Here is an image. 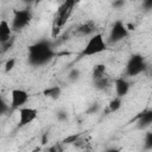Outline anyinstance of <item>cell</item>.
<instances>
[{"mask_svg":"<svg viewBox=\"0 0 152 152\" xmlns=\"http://www.w3.org/2000/svg\"><path fill=\"white\" fill-rule=\"evenodd\" d=\"M56 56V51L50 40H39L28 46L27 63L32 66H43L50 63Z\"/></svg>","mask_w":152,"mask_h":152,"instance_id":"cell-1","label":"cell"},{"mask_svg":"<svg viewBox=\"0 0 152 152\" xmlns=\"http://www.w3.org/2000/svg\"><path fill=\"white\" fill-rule=\"evenodd\" d=\"M76 5V1L74 0H66L64 2H62L59 5V7L57 8L55 15H53V20H52V37L56 38L59 32L62 31L63 26L66 24V21L70 19L74 7Z\"/></svg>","mask_w":152,"mask_h":152,"instance_id":"cell-2","label":"cell"},{"mask_svg":"<svg viewBox=\"0 0 152 152\" xmlns=\"http://www.w3.org/2000/svg\"><path fill=\"white\" fill-rule=\"evenodd\" d=\"M106 49H107V44L103 39V36L101 33H95L89 38L88 43L86 44V46L81 52V56H94L103 52Z\"/></svg>","mask_w":152,"mask_h":152,"instance_id":"cell-3","label":"cell"},{"mask_svg":"<svg viewBox=\"0 0 152 152\" xmlns=\"http://www.w3.org/2000/svg\"><path fill=\"white\" fill-rule=\"evenodd\" d=\"M147 68L146 61L140 53H133L129 56L127 64H126V75L129 77L138 76L139 74L144 72Z\"/></svg>","mask_w":152,"mask_h":152,"instance_id":"cell-4","label":"cell"},{"mask_svg":"<svg viewBox=\"0 0 152 152\" xmlns=\"http://www.w3.org/2000/svg\"><path fill=\"white\" fill-rule=\"evenodd\" d=\"M32 19V11L28 8H23V10H17L14 11V15L12 19L11 28L12 31H20L25 28Z\"/></svg>","mask_w":152,"mask_h":152,"instance_id":"cell-5","label":"cell"},{"mask_svg":"<svg viewBox=\"0 0 152 152\" xmlns=\"http://www.w3.org/2000/svg\"><path fill=\"white\" fill-rule=\"evenodd\" d=\"M128 34H129L128 27L124 24V21L122 20H116L112 25V28H110V32H109V37H108V42L112 43V44L121 42L125 38H127Z\"/></svg>","mask_w":152,"mask_h":152,"instance_id":"cell-6","label":"cell"},{"mask_svg":"<svg viewBox=\"0 0 152 152\" xmlns=\"http://www.w3.org/2000/svg\"><path fill=\"white\" fill-rule=\"evenodd\" d=\"M18 127H25L28 124L33 122L37 116H38V112L36 108H31V107H21L18 109Z\"/></svg>","mask_w":152,"mask_h":152,"instance_id":"cell-7","label":"cell"},{"mask_svg":"<svg viewBox=\"0 0 152 152\" xmlns=\"http://www.w3.org/2000/svg\"><path fill=\"white\" fill-rule=\"evenodd\" d=\"M30 95L24 89H13L11 93V108L19 109L24 107V104L28 101Z\"/></svg>","mask_w":152,"mask_h":152,"instance_id":"cell-8","label":"cell"},{"mask_svg":"<svg viewBox=\"0 0 152 152\" xmlns=\"http://www.w3.org/2000/svg\"><path fill=\"white\" fill-rule=\"evenodd\" d=\"M96 31H97V24L94 20H87L77 27L76 33L83 37H88V36L91 37L96 33Z\"/></svg>","mask_w":152,"mask_h":152,"instance_id":"cell-9","label":"cell"},{"mask_svg":"<svg viewBox=\"0 0 152 152\" xmlns=\"http://www.w3.org/2000/svg\"><path fill=\"white\" fill-rule=\"evenodd\" d=\"M151 122H152V109H150V108L142 110L137 116V128L138 129H146L147 127H150Z\"/></svg>","mask_w":152,"mask_h":152,"instance_id":"cell-10","label":"cell"},{"mask_svg":"<svg viewBox=\"0 0 152 152\" xmlns=\"http://www.w3.org/2000/svg\"><path fill=\"white\" fill-rule=\"evenodd\" d=\"M114 87H115V93L118 97H124L125 95H127V93L129 91L131 84L125 78V77H118L114 80Z\"/></svg>","mask_w":152,"mask_h":152,"instance_id":"cell-11","label":"cell"},{"mask_svg":"<svg viewBox=\"0 0 152 152\" xmlns=\"http://www.w3.org/2000/svg\"><path fill=\"white\" fill-rule=\"evenodd\" d=\"M12 28H11V25L7 23V20L2 19L0 20V44L10 40L13 36H12Z\"/></svg>","mask_w":152,"mask_h":152,"instance_id":"cell-12","label":"cell"},{"mask_svg":"<svg viewBox=\"0 0 152 152\" xmlns=\"http://www.w3.org/2000/svg\"><path fill=\"white\" fill-rule=\"evenodd\" d=\"M107 66L102 63H99V64H95L94 68H93V71H91V78L93 81H96V80H100L104 76H107Z\"/></svg>","mask_w":152,"mask_h":152,"instance_id":"cell-13","label":"cell"},{"mask_svg":"<svg viewBox=\"0 0 152 152\" xmlns=\"http://www.w3.org/2000/svg\"><path fill=\"white\" fill-rule=\"evenodd\" d=\"M43 95L45 97H49V99H52V100H57L62 95V88L58 87V86L49 87V88H46V89L43 90Z\"/></svg>","mask_w":152,"mask_h":152,"instance_id":"cell-14","label":"cell"},{"mask_svg":"<svg viewBox=\"0 0 152 152\" xmlns=\"http://www.w3.org/2000/svg\"><path fill=\"white\" fill-rule=\"evenodd\" d=\"M93 84H94V88L97 89V90H106L110 87L112 84V78L109 77V75L100 78V80H96V81H93Z\"/></svg>","mask_w":152,"mask_h":152,"instance_id":"cell-15","label":"cell"},{"mask_svg":"<svg viewBox=\"0 0 152 152\" xmlns=\"http://www.w3.org/2000/svg\"><path fill=\"white\" fill-rule=\"evenodd\" d=\"M122 106V101H121V97H118L115 96L113 100H110V102L108 103V112L109 113H115L118 112Z\"/></svg>","mask_w":152,"mask_h":152,"instance_id":"cell-16","label":"cell"},{"mask_svg":"<svg viewBox=\"0 0 152 152\" xmlns=\"http://www.w3.org/2000/svg\"><path fill=\"white\" fill-rule=\"evenodd\" d=\"M81 137H82V133H74V134H70V135H68L66 138H64V139L62 140V144H64V145L74 144V142L77 141Z\"/></svg>","mask_w":152,"mask_h":152,"instance_id":"cell-17","label":"cell"},{"mask_svg":"<svg viewBox=\"0 0 152 152\" xmlns=\"http://www.w3.org/2000/svg\"><path fill=\"white\" fill-rule=\"evenodd\" d=\"M144 150H146V151L152 150V132L151 131L146 132V135L144 139Z\"/></svg>","mask_w":152,"mask_h":152,"instance_id":"cell-18","label":"cell"},{"mask_svg":"<svg viewBox=\"0 0 152 152\" xmlns=\"http://www.w3.org/2000/svg\"><path fill=\"white\" fill-rule=\"evenodd\" d=\"M14 40H15L14 37H12L10 40H7V42L0 44V53H5V52H7L8 50H11L12 46H13V44H14Z\"/></svg>","mask_w":152,"mask_h":152,"instance_id":"cell-19","label":"cell"},{"mask_svg":"<svg viewBox=\"0 0 152 152\" xmlns=\"http://www.w3.org/2000/svg\"><path fill=\"white\" fill-rule=\"evenodd\" d=\"M80 76H81V70L77 69V68L71 69V70L69 71V74H68V78H69V81H71V82L77 81V80L80 78Z\"/></svg>","mask_w":152,"mask_h":152,"instance_id":"cell-20","label":"cell"},{"mask_svg":"<svg viewBox=\"0 0 152 152\" xmlns=\"http://www.w3.org/2000/svg\"><path fill=\"white\" fill-rule=\"evenodd\" d=\"M8 110H10V104L0 96V116L4 115V114H6Z\"/></svg>","mask_w":152,"mask_h":152,"instance_id":"cell-21","label":"cell"},{"mask_svg":"<svg viewBox=\"0 0 152 152\" xmlns=\"http://www.w3.org/2000/svg\"><path fill=\"white\" fill-rule=\"evenodd\" d=\"M15 66V58H8L5 63V72H10Z\"/></svg>","mask_w":152,"mask_h":152,"instance_id":"cell-22","label":"cell"},{"mask_svg":"<svg viewBox=\"0 0 152 152\" xmlns=\"http://www.w3.org/2000/svg\"><path fill=\"white\" fill-rule=\"evenodd\" d=\"M99 110H100V104H99L97 102H94V103H91V104L88 107L87 113L91 115V114H96Z\"/></svg>","mask_w":152,"mask_h":152,"instance_id":"cell-23","label":"cell"},{"mask_svg":"<svg viewBox=\"0 0 152 152\" xmlns=\"http://www.w3.org/2000/svg\"><path fill=\"white\" fill-rule=\"evenodd\" d=\"M68 119V114H66V112H64V110H59L58 113H57V120L58 121H65Z\"/></svg>","mask_w":152,"mask_h":152,"instance_id":"cell-24","label":"cell"},{"mask_svg":"<svg viewBox=\"0 0 152 152\" xmlns=\"http://www.w3.org/2000/svg\"><path fill=\"white\" fill-rule=\"evenodd\" d=\"M48 152H62L61 144H55V145H52L51 147H49Z\"/></svg>","mask_w":152,"mask_h":152,"instance_id":"cell-25","label":"cell"},{"mask_svg":"<svg viewBox=\"0 0 152 152\" xmlns=\"http://www.w3.org/2000/svg\"><path fill=\"white\" fill-rule=\"evenodd\" d=\"M112 6H113L114 8H121L122 6H125V1H122V0H120V1H114V2H112Z\"/></svg>","mask_w":152,"mask_h":152,"instance_id":"cell-26","label":"cell"},{"mask_svg":"<svg viewBox=\"0 0 152 152\" xmlns=\"http://www.w3.org/2000/svg\"><path fill=\"white\" fill-rule=\"evenodd\" d=\"M142 6H144L146 10H151V8H152V0L144 1V2H142Z\"/></svg>","mask_w":152,"mask_h":152,"instance_id":"cell-27","label":"cell"},{"mask_svg":"<svg viewBox=\"0 0 152 152\" xmlns=\"http://www.w3.org/2000/svg\"><path fill=\"white\" fill-rule=\"evenodd\" d=\"M104 152H121V148H119V147H110V148H107Z\"/></svg>","mask_w":152,"mask_h":152,"instance_id":"cell-28","label":"cell"}]
</instances>
